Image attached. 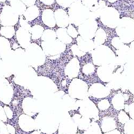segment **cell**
<instances>
[{
	"instance_id": "1",
	"label": "cell",
	"mask_w": 134,
	"mask_h": 134,
	"mask_svg": "<svg viewBox=\"0 0 134 134\" xmlns=\"http://www.w3.org/2000/svg\"><path fill=\"white\" fill-rule=\"evenodd\" d=\"M90 11L82 2L76 0L68 8V16L70 23L79 26L89 17Z\"/></svg>"
},
{
	"instance_id": "2",
	"label": "cell",
	"mask_w": 134,
	"mask_h": 134,
	"mask_svg": "<svg viewBox=\"0 0 134 134\" xmlns=\"http://www.w3.org/2000/svg\"><path fill=\"white\" fill-rule=\"evenodd\" d=\"M91 55L93 63L99 66L109 64L116 58L113 51L104 44L97 46L91 52Z\"/></svg>"
},
{
	"instance_id": "3",
	"label": "cell",
	"mask_w": 134,
	"mask_h": 134,
	"mask_svg": "<svg viewBox=\"0 0 134 134\" xmlns=\"http://www.w3.org/2000/svg\"><path fill=\"white\" fill-rule=\"evenodd\" d=\"M35 120L40 130L44 134H52L57 131L59 127L60 120L53 114H38Z\"/></svg>"
},
{
	"instance_id": "4",
	"label": "cell",
	"mask_w": 134,
	"mask_h": 134,
	"mask_svg": "<svg viewBox=\"0 0 134 134\" xmlns=\"http://www.w3.org/2000/svg\"><path fill=\"white\" fill-rule=\"evenodd\" d=\"M115 31L124 43H131L134 40V19L129 17H122Z\"/></svg>"
},
{
	"instance_id": "5",
	"label": "cell",
	"mask_w": 134,
	"mask_h": 134,
	"mask_svg": "<svg viewBox=\"0 0 134 134\" xmlns=\"http://www.w3.org/2000/svg\"><path fill=\"white\" fill-rule=\"evenodd\" d=\"M25 54L29 63L33 66H41L46 61V55L41 47L36 43H31L25 49Z\"/></svg>"
},
{
	"instance_id": "6",
	"label": "cell",
	"mask_w": 134,
	"mask_h": 134,
	"mask_svg": "<svg viewBox=\"0 0 134 134\" xmlns=\"http://www.w3.org/2000/svg\"><path fill=\"white\" fill-rule=\"evenodd\" d=\"M77 108H79L80 114L85 118L96 121L99 119V110L96 104L90 99L76 100Z\"/></svg>"
},
{
	"instance_id": "7",
	"label": "cell",
	"mask_w": 134,
	"mask_h": 134,
	"mask_svg": "<svg viewBox=\"0 0 134 134\" xmlns=\"http://www.w3.org/2000/svg\"><path fill=\"white\" fill-rule=\"evenodd\" d=\"M88 87L84 81L77 79H72L68 88V94L75 99L84 100L89 97Z\"/></svg>"
},
{
	"instance_id": "8",
	"label": "cell",
	"mask_w": 134,
	"mask_h": 134,
	"mask_svg": "<svg viewBox=\"0 0 134 134\" xmlns=\"http://www.w3.org/2000/svg\"><path fill=\"white\" fill-rule=\"evenodd\" d=\"M100 19L104 25L111 29H115L120 22V15L115 8L106 7L103 10Z\"/></svg>"
},
{
	"instance_id": "9",
	"label": "cell",
	"mask_w": 134,
	"mask_h": 134,
	"mask_svg": "<svg viewBox=\"0 0 134 134\" xmlns=\"http://www.w3.org/2000/svg\"><path fill=\"white\" fill-rule=\"evenodd\" d=\"M41 47L47 57L54 58L59 57L66 49V44L57 39L53 40L42 41Z\"/></svg>"
},
{
	"instance_id": "10",
	"label": "cell",
	"mask_w": 134,
	"mask_h": 134,
	"mask_svg": "<svg viewBox=\"0 0 134 134\" xmlns=\"http://www.w3.org/2000/svg\"><path fill=\"white\" fill-rule=\"evenodd\" d=\"M98 29V23L96 19L88 18L79 26L78 32L84 39H92L94 38Z\"/></svg>"
},
{
	"instance_id": "11",
	"label": "cell",
	"mask_w": 134,
	"mask_h": 134,
	"mask_svg": "<svg viewBox=\"0 0 134 134\" xmlns=\"http://www.w3.org/2000/svg\"><path fill=\"white\" fill-rule=\"evenodd\" d=\"M19 16L10 5H5L0 14V21L3 26H14L19 21Z\"/></svg>"
},
{
	"instance_id": "12",
	"label": "cell",
	"mask_w": 134,
	"mask_h": 134,
	"mask_svg": "<svg viewBox=\"0 0 134 134\" xmlns=\"http://www.w3.org/2000/svg\"><path fill=\"white\" fill-rule=\"evenodd\" d=\"M82 115L75 114L73 116L69 117L60 122L59 134H75L78 130L77 120Z\"/></svg>"
},
{
	"instance_id": "13",
	"label": "cell",
	"mask_w": 134,
	"mask_h": 134,
	"mask_svg": "<svg viewBox=\"0 0 134 134\" xmlns=\"http://www.w3.org/2000/svg\"><path fill=\"white\" fill-rule=\"evenodd\" d=\"M13 87L5 79L0 80V100L5 105H8L13 98Z\"/></svg>"
},
{
	"instance_id": "14",
	"label": "cell",
	"mask_w": 134,
	"mask_h": 134,
	"mask_svg": "<svg viewBox=\"0 0 134 134\" xmlns=\"http://www.w3.org/2000/svg\"><path fill=\"white\" fill-rule=\"evenodd\" d=\"M110 92V89L101 83H97L92 84L88 88L89 96L96 98H104L107 97Z\"/></svg>"
},
{
	"instance_id": "15",
	"label": "cell",
	"mask_w": 134,
	"mask_h": 134,
	"mask_svg": "<svg viewBox=\"0 0 134 134\" xmlns=\"http://www.w3.org/2000/svg\"><path fill=\"white\" fill-rule=\"evenodd\" d=\"M18 124L20 129L25 132L38 130L35 119L27 115L21 114L19 118Z\"/></svg>"
},
{
	"instance_id": "16",
	"label": "cell",
	"mask_w": 134,
	"mask_h": 134,
	"mask_svg": "<svg viewBox=\"0 0 134 134\" xmlns=\"http://www.w3.org/2000/svg\"><path fill=\"white\" fill-rule=\"evenodd\" d=\"M80 70V61L77 58L72 59L66 64L64 69V73L69 79H75L79 76Z\"/></svg>"
},
{
	"instance_id": "17",
	"label": "cell",
	"mask_w": 134,
	"mask_h": 134,
	"mask_svg": "<svg viewBox=\"0 0 134 134\" xmlns=\"http://www.w3.org/2000/svg\"><path fill=\"white\" fill-rule=\"evenodd\" d=\"M16 36L17 42L22 48L26 49L30 46L31 39L30 31L20 27L16 32Z\"/></svg>"
},
{
	"instance_id": "18",
	"label": "cell",
	"mask_w": 134,
	"mask_h": 134,
	"mask_svg": "<svg viewBox=\"0 0 134 134\" xmlns=\"http://www.w3.org/2000/svg\"><path fill=\"white\" fill-rule=\"evenodd\" d=\"M114 74V69L111 64L100 66L97 69V75L102 81L108 83L112 79Z\"/></svg>"
},
{
	"instance_id": "19",
	"label": "cell",
	"mask_w": 134,
	"mask_h": 134,
	"mask_svg": "<svg viewBox=\"0 0 134 134\" xmlns=\"http://www.w3.org/2000/svg\"><path fill=\"white\" fill-rule=\"evenodd\" d=\"M54 16L56 24L59 27L66 28L70 24L68 14L62 8H59L55 10Z\"/></svg>"
},
{
	"instance_id": "20",
	"label": "cell",
	"mask_w": 134,
	"mask_h": 134,
	"mask_svg": "<svg viewBox=\"0 0 134 134\" xmlns=\"http://www.w3.org/2000/svg\"><path fill=\"white\" fill-rule=\"evenodd\" d=\"M22 107H23L24 113L33 119H34V116H36V114H39L37 111L36 104L32 99L29 97H27L23 100L22 103Z\"/></svg>"
},
{
	"instance_id": "21",
	"label": "cell",
	"mask_w": 134,
	"mask_h": 134,
	"mask_svg": "<svg viewBox=\"0 0 134 134\" xmlns=\"http://www.w3.org/2000/svg\"><path fill=\"white\" fill-rule=\"evenodd\" d=\"M76 40L78 47L84 53L92 52L96 48L94 41L92 39H84L79 36L77 37Z\"/></svg>"
},
{
	"instance_id": "22",
	"label": "cell",
	"mask_w": 134,
	"mask_h": 134,
	"mask_svg": "<svg viewBox=\"0 0 134 134\" xmlns=\"http://www.w3.org/2000/svg\"><path fill=\"white\" fill-rule=\"evenodd\" d=\"M41 19L43 23L49 27L53 28L57 25L54 12L51 9H46L43 10Z\"/></svg>"
},
{
	"instance_id": "23",
	"label": "cell",
	"mask_w": 134,
	"mask_h": 134,
	"mask_svg": "<svg viewBox=\"0 0 134 134\" xmlns=\"http://www.w3.org/2000/svg\"><path fill=\"white\" fill-rule=\"evenodd\" d=\"M116 128V122L114 118L110 116L103 118L101 122V130L103 132H107Z\"/></svg>"
},
{
	"instance_id": "24",
	"label": "cell",
	"mask_w": 134,
	"mask_h": 134,
	"mask_svg": "<svg viewBox=\"0 0 134 134\" xmlns=\"http://www.w3.org/2000/svg\"><path fill=\"white\" fill-rule=\"evenodd\" d=\"M40 11L39 8L36 5L27 7L23 16L27 21H32L39 17Z\"/></svg>"
},
{
	"instance_id": "25",
	"label": "cell",
	"mask_w": 134,
	"mask_h": 134,
	"mask_svg": "<svg viewBox=\"0 0 134 134\" xmlns=\"http://www.w3.org/2000/svg\"><path fill=\"white\" fill-rule=\"evenodd\" d=\"M10 5L19 16L24 15L27 8L21 0H10Z\"/></svg>"
},
{
	"instance_id": "26",
	"label": "cell",
	"mask_w": 134,
	"mask_h": 134,
	"mask_svg": "<svg viewBox=\"0 0 134 134\" xmlns=\"http://www.w3.org/2000/svg\"><path fill=\"white\" fill-rule=\"evenodd\" d=\"M57 39L63 43L70 44L72 42V38L67 33L66 28H59L56 31Z\"/></svg>"
},
{
	"instance_id": "27",
	"label": "cell",
	"mask_w": 134,
	"mask_h": 134,
	"mask_svg": "<svg viewBox=\"0 0 134 134\" xmlns=\"http://www.w3.org/2000/svg\"><path fill=\"white\" fill-rule=\"evenodd\" d=\"M125 96L121 93L115 94L111 100V103L113 104V107L117 110H121L124 109L125 106Z\"/></svg>"
},
{
	"instance_id": "28",
	"label": "cell",
	"mask_w": 134,
	"mask_h": 134,
	"mask_svg": "<svg viewBox=\"0 0 134 134\" xmlns=\"http://www.w3.org/2000/svg\"><path fill=\"white\" fill-rule=\"evenodd\" d=\"M106 7V2L103 0H100L98 2V4L94 9L92 12H90L89 18L96 19L97 18H99L104 9Z\"/></svg>"
},
{
	"instance_id": "29",
	"label": "cell",
	"mask_w": 134,
	"mask_h": 134,
	"mask_svg": "<svg viewBox=\"0 0 134 134\" xmlns=\"http://www.w3.org/2000/svg\"><path fill=\"white\" fill-rule=\"evenodd\" d=\"M94 38V43L96 47L101 44H103L107 39L106 33L104 30L99 28L97 30Z\"/></svg>"
},
{
	"instance_id": "30",
	"label": "cell",
	"mask_w": 134,
	"mask_h": 134,
	"mask_svg": "<svg viewBox=\"0 0 134 134\" xmlns=\"http://www.w3.org/2000/svg\"><path fill=\"white\" fill-rule=\"evenodd\" d=\"M44 30L43 27L40 25H35L32 26L30 31L31 39L36 40L41 38Z\"/></svg>"
},
{
	"instance_id": "31",
	"label": "cell",
	"mask_w": 134,
	"mask_h": 134,
	"mask_svg": "<svg viewBox=\"0 0 134 134\" xmlns=\"http://www.w3.org/2000/svg\"><path fill=\"white\" fill-rule=\"evenodd\" d=\"M16 31L14 26H3L0 29V35L1 36L9 39L14 36Z\"/></svg>"
},
{
	"instance_id": "32",
	"label": "cell",
	"mask_w": 134,
	"mask_h": 134,
	"mask_svg": "<svg viewBox=\"0 0 134 134\" xmlns=\"http://www.w3.org/2000/svg\"><path fill=\"white\" fill-rule=\"evenodd\" d=\"M83 134H102V131L100 126L95 121H92L87 130Z\"/></svg>"
},
{
	"instance_id": "33",
	"label": "cell",
	"mask_w": 134,
	"mask_h": 134,
	"mask_svg": "<svg viewBox=\"0 0 134 134\" xmlns=\"http://www.w3.org/2000/svg\"><path fill=\"white\" fill-rule=\"evenodd\" d=\"M41 39L42 41H47L57 39V37L56 32L51 29H46L44 30Z\"/></svg>"
},
{
	"instance_id": "34",
	"label": "cell",
	"mask_w": 134,
	"mask_h": 134,
	"mask_svg": "<svg viewBox=\"0 0 134 134\" xmlns=\"http://www.w3.org/2000/svg\"><path fill=\"white\" fill-rule=\"evenodd\" d=\"M91 120L81 116L77 120L78 129L80 130H86L90 125Z\"/></svg>"
},
{
	"instance_id": "35",
	"label": "cell",
	"mask_w": 134,
	"mask_h": 134,
	"mask_svg": "<svg viewBox=\"0 0 134 134\" xmlns=\"http://www.w3.org/2000/svg\"><path fill=\"white\" fill-rule=\"evenodd\" d=\"M10 43L9 40L2 36L0 37V51L5 53L10 50Z\"/></svg>"
},
{
	"instance_id": "36",
	"label": "cell",
	"mask_w": 134,
	"mask_h": 134,
	"mask_svg": "<svg viewBox=\"0 0 134 134\" xmlns=\"http://www.w3.org/2000/svg\"><path fill=\"white\" fill-rule=\"evenodd\" d=\"M124 132L125 134H134V120L129 119L124 126Z\"/></svg>"
},
{
	"instance_id": "37",
	"label": "cell",
	"mask_w": 134,
	"mask_h": 134,
	"mask_svg": "<svg viewBox=\"0 0 134 134\" xmlns=\"http://www.w3.org/2000/svg\"><path fill=\"white\" fill-rule=\"evenodd\" d=\"M82 3L87 7L90 12H92L98 4V0H81Z\"/></svg>"
},
{
	"instance_id": "38",
	"label": "cell",
	"mask_w": 134,
	"mask_h": 134,
	"mask_svg": "<svg viewBox=\"0 0 134 134\" xmlns=\"http://www.w3.org/2000/svg\"><path fill=\"white\" fill-rule=\"evenodd\" d=\"M95 71L94 66L93 64L88 63L84 65L83 67V73L86 75H90L93 74Z\"/></svg>"
},
{
	"instance_id": "39",
	"label": "cell",
	"mask_w": 134,
	"mask_h": 134,
	"mask_svg": "<svg viewBox=\"0 0 134 134\" xmlns=\"http://www.w3.org/2000/svg\"><path fill=\"white\" fill-rule=\"evenodd\" d=\"M130 49L129 47L124 44L121 48L116 51V54L118 57L121 58H124L126 57L127 54L129 53Z\"/></svg>"
},
{
	"instance_id": "40",
	"label": "cell",
	"mask_w": 134,
	"mask_h": 134,
	"mask_svg": "<svg viewBox=\"0 0 134 134\" xmlns=\"http://www.w3.org/2000/svg\"><path fill=\"white\" fill-rule=\"evenodd\" d=\"M71 49L73 55L74 56H76V57H82L86 54V53H84L83 51H82L79 48V47H78L77 44H73V45L71 47Z\"/></svg>"
},
{
	"instance_id": "41",
	"label": "cell",
	"mask_w": 134,
	"mask_h": 134,
	"mask_svg": "<svg viewBox=\"0 0 134 134\" xmlns=\"http://www.w3.org/2000/svg\"><path fill=\"white\" fill-rule=\"evenodd\" d=\"M111 44H112L113 46L115 48H116L118 50L124 46L125 43L119 37H116L113 38L112 40H111Z\"/></svg>"
},
{
	"instance_id": "42",
	"label": "cell",
	"mask_w": 134,
	"mask_h": 134,
	"mask_svg": "<svg viewBox=\"0 0 134 134\" xmlns=\"http://www.w3.org/2000/svg\"><path fill=\"white\" fill-rule=\"evenodd\" d=\"M67 33L72 38H76L79 36V32L71 24L67 27Z\"/></svg>"
},
{
	"instance_id": "43",
	"label": "cell",
	"mask_w": 134,
	"mask_h": 134,
	"mask_svg": "<svg viewBox=\"0 0 134 134\" xmlns=\"http://www.w3.org/2000/svg\"><path fill=\"white\" fill-rule=\"evenodd\" d=\"M118 119L120 122L122 124H125L129 120V117L124 111H120L118 115Z\"/></svg>"
},
{
	"instance_id": "44",
	"label": "cell",
	"mask_w": 134,
	"mask_h": 134,
	"mask_svg": "<svg viewBox=\"0 0 134 134\" xmlns=\"http://www.w3.org/2000/svg\"><path fill=\"white\" fill-rule=\"evenodd\" d=\"M19 20V23L20 25V27H23V29L30 31L32 26H31L30 24H29V21H27L23 16H20Z\"/></svg>"
},
{
	"instance_id": "45",
	"label": "cell",
	"mask_w": 134,
	"mask_h": 134,
	"mask_svg": "<svg viewBox=\"0 0 134 134\" xmlns=\"http://www.w3.org/2000/svg\"><path fill=\"white\" fill-rule=\"evenodd\" d=\"M58 4L63 8H69L70 5L76 0H55Z\"/></svg>"
},
{
	"instance_id": "46",
	"label": "cell",
	"mask_w": 134,
	"mask_h": 134,
	"mask_svg": "<svg viewBox=\"0 0 134 134\" xmlns=\"http://www.w3.org/2000/svg\"><path fill=\"white\" fill-rule=\"evenodd\" d=\"M98 107L100 110H106L110 106V104L109 102H108V100L107 99H104L102 100L101 101L99 102L98 104Z\"/></svg>"
},
{
	"instance_id": "47",
	"label": "cell",
	"mask_w": 134,
	"mask_h": 134,
	"mask_svg": "<svg viewBox=\"0 0 134 134\" xmlns=\"http://www.w3.org/2000/svg\"><path fill=\"white\" fill-rule=\"evenodd\" d=\"M8 120L7 115L5 114L4 107L0 105V120L5 122Z\"/></svg>"
},
{
	"instance_id": "48",
	"label": "cell",
	"mask_w": 134,
	"mask_h": 134,
	"mask_svg": "<svg viewBox=\"0 0 134 134\" xmlns=\"http://www.w3.org/2000/svg\"><path fill=\"white\" fill-rule=\"evenodd\" d=\"M127 112H128L130 117L134 120V102L128 105V108Z\"/></svg>"
},
{
	"instance_id": "49",
	"label": "cell",
	"mask_w": 134,
	"mask_h": 134,
	"mask_svg": "<svg viewBox=\"0 0 134 134\" xmlns=\"http://www.w3.org/2000/svg\"><path fill=\"white\" fill-rule=\"evenodd\" d=\"M21 1L25 4L27 7H29L34 5L36 2L37 0H21Z\"/></svg>"
},
{
	"instance_id": "50",
	"label": "cell",
	"mask_w": 134,
	"mask_h": 134,
	"mask_svg": "<svg viewBox=\"0 0 134 134\" xmlns=\"http://www.w3.org/2000/svg\"><path fill=\"white\" fill-rule=\"evenodd\" d=\"M43 4L46 5H52L55 1V0H39Z\"/></svg>"
},
{
	"instance_id": "51",
	"label": "cell",
	"mask_w": 134,
	"mask_h": 134,
	"mask_svg": "<svg viewBox=\"0 0 134 134\" xmlns=\"http://www.w3.org/2000/svg\"><path fill=\"white\" fill-rule=\"evenodd\" d=\"M104 134H121V132L118 130L117 129H114L113 130H111L110 131H108L107 132H105Z\"/></svg>"
},
{
	"instance_id": "52",
	"label": "cell",
	"mask_w": 134,
	"mask_h": 134,
	"mask_svg": "<svg viewBox=\"0 0 134 134\" xmlns=\"http://www.w3.org/2000/svg\"><path fill=\"white\" fill-rule=\"evenodd\" d=\"M129 49H130V52L134 54V40L130 43V46H129Z\"/></svg>"
},
{
	"instance_id": "53",
	"label": "cell",
	"mask_w": 134,
	"mask_h": 134,
	"mask_svg": "<svg viewBox=\"0 0 134 134\" xmlns=\"http://www.w3.org/2000/svg\"><path fill=\"white\" fill-rule=\"evenodd\" d=\"M31 134H40V132L38 130H36L33 131L32 133H31Z\"/></svg>"
},
{
	"instance_id": "54",
	"label": "cell",
	"mask_w": 134,
	"mask_h": 134,
	"mask_svg": "<svg viewBox=\"0 0 134 134\" xmlns=\"http://www.w3.org/2000/svg\"><path fill=\"white\" fill-rule=\"evenodd\" d=\"M118 1V0H108V1L110 3H114V2H115Z\"/></svg>"
},
{
	"instance_id": "55",
	"label": "cell",
	"mask_w": 134,
	"mask_h": 134,
	"mask_svg": "<svg viewBox=\"0 0 134 134\" xmlns=\"http://www.w3.org/2000/svg\"><path fill=\"white\" fill-rule=\"evenodd\" d=\"M1 21H0V29H1Z\"/></svg>"
},
{
	"instance_id": "56",
	"label": "cell",
	"mask_w": 134,
	"mask_h": 134,
	"mask_svg": "<svg viewBox=\"0 0 134 134\" xmlns=\"http://www.w3.org/2000/svg\"><path fill=\"white\" fill-rule=\"evenodd\" d=\"M75 134H81V133H75Z\"/></svg>"
},
{
	"instance_id": "57",
	"label": "cell",
	"mask_w": 134,
	"mask_h": 134,
	"mask_svg": "<svg viewBox=\"0 0 134 134\" xmlns=\"http://www.w3.org/2000/svg\"><path fill=\"white\" fill-rule=\"evenodd\" d=\"M63 134H65V133H63Z\"/></svg>"
}]
</instances>
